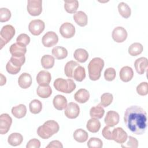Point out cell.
Wrapping results in <instances>:
<instances>
[{"label": "cell", "instance_id": "obj_1", "mask_svg": "<svg viewBox=\"0 0 148 148\" xmlns=\"http://www.w3.org/2000/svg\"><path fill=\"white\" fill-rule=\"evenodd\" d=\"M124 121L133 134H143L147 128L146 112L138 106H131L125 110Z\"/></svg>", "mask_w": 148, "mask_h": 148}, {"label": "cell", "instance_id": "obj_2", "mask_svg": "<svg viewBox=\"0 0 148 148\" xmlns=\"http://www.w3.org/2000/svg\"><path fill=\"white\" fill-rule=\"evenodd\" d=\"M58 124L54 120H47L42 125L38 127L37 134L42 139H47L58 132Z\"/></svg>", "mask_w": 148, "mask_h": 148}, {"label": "cell", "instance_id": "obj_3", "mask_svg": "<svg viewBox=\"0 0 148 148\" xmlns=\"http://www.w3.org/2000/svg\"><path fill=\"white\" fill-rule=\"evenodd\" d=\"M104 65V61L99 57L94 58L90 61L88 65V76L90 80L95 81L100 78Z\"/></svg>", "mask_w": 148, "mask_h": 148}, {"label": "cell", "instance_id": "obj_4", "mask_svg": "<svg viewBox=\"0 0 148 148\" xmlns=\"http://www.w3.org/2000/svg\"><path fill=\"white\" fill-rule=\"evenodd\" d=\"M53 86L57 91L66 94L72 92L76 88L75 82L71 79L57 78L54 80Z\"/></svg>", "mask_w": 148, "mask_h": 148}, {"label": "cell", "instance_id": "obj_5", "mask_svg": "<svg viewBox=\"0 0 148 148\" xmlns=\"http://www.w3.org/2000/svg\"><path fill=\"white\" fill-rule=\"evenodd\" d=\"M15 35V29L11 25L3 26L0 32V46L1 49L6 45Z\"/></svg>", "mask_w": 148, "mask_h": 148}, {"label": "cell", "instance_id": "obj_6", "mask_svg": "<svg viewBox=\"0 0 148 148\" xmlns=\"http://www.w3.org/2000/svg\"><path fill=\"white\" fill-rule=\"evenodd\" d=\"M27 9L30 15L39 16L42 11V1L41 0H28Z\"/></svg>", "mask_w": 148, "mask_h": 148}, {"label": "cell", "instance_id": "obj_7", "mask_svg": "<svg viewBox=\"0 0 148 148\" xmlns=\"http://www.w3.org/2000/svg\"><path fill=\"white\" fill-rule=\"evenodd\" d=\"M45 23L39 19L32 20L28 25V29L31 34L35 36L39 35L45 29Z\"/></svg>", "mask_w": 148, "mask_h": 148}, {"label": "cell", "instance_id": "obj_8", "mask_svg": "<svg viewBox=\"0 0 148 148\" xmlns=\"http://www.w3.org/2000/svg\"><path fill=\"white\" fill-rule=\"evenodd\" d=\"M58 42V37L57 34L53 31L46 32L42 39V42L44 46L50 47L55 46Z\"/></svg>", "mask_w": 148, "mask_h": 148}, {"label": "cell", "instance_id": "obj_9", "mask_svg": "<svg viewBox=\"0 0 148 148\" xmlns=\"http://www.w3.org/2000/svg\"><path fill=\"white\" fill-rule=\"evenodd\" d=\"M12 119L7 113H3L0 116V134H6L12 125Z\"/></svg>", "mask_w": 148, "mask_h": 148}, {"label": "cell", "instance_id": "obj_10", "mask_svg": "<svg viewBox=\"0 0 148 148\" xmlns=\"http://www.w3.org/2000/svg\"><path fill=\"white\" fill-rule=\"evenodd\" d=\"M59 31L63 38L68 39L74 36L75 34V28L73 24L66 22L61 25Z\"/></svg>", "mask_w": 148, "mask_h": 148}, {"label": "cell", "instance_id": "obj_11", "mask_svg": "<svg viewBox=\"0 0 148 148\" xmlns=\"http://www.w3.org/2000/svg\"><path fill=\"white\" fill-rule=\"evenodd\" d=\"M64 113L66 117L69 119H76L80 113V108L77 103L69 102L65 108Z\"/></svg>", "mask_w": 148, "mask_h": 148}, {"label": "cell", "instance_id": "obj_12", "mask_svg": "<svg viewBox=\"0 0 148 148\" xmlns=\"http://www.w3.org/2000/svg\"><path fill=\"white\" fill-rule=\"evenodd\" d=\"M112 37L116 42L121 43L126 40L127 38V32L123 27H117L113 30Z\"/></svg>", "mask_w": 148, "mask_h": 148}, {"label": "cell", "instance_id": "obj_13", "mask_svg": "<svg viewBox=\"0 0 148 148\" xmlns=\"http://www.w3.org/2000/svg\"><path fill=\"white\" fill-rule=\"evenodd\" d=\"M128 138L127 132L121 127H117L112 130V140L119 144L124 143Z\"/></svg>", "mask_w": 148, "mask_h": 148}, {"label": "cell", "instance_id": "obj_14", "mask_svg": "<svg viewBox=\"0 0 148 148\" xmlns=\"http://www.w3.org/2000/svg\"><path fill=\"white\" fill-rule=\"evenodd\" d=\"M120 120V116L117 112L113 110L108 111L104 119L105 123L110 127H113L117 125Z\"/></svg>", "mask_w": 148, "mask_h": 148}, {"label": "cell", "instance_id": "obj_15", "mask_svg": "<svg viewBox=\"0 0 148 148\" xmlns=\"http://www.w3.org/2000/svg\"><path fill=\"white\" fill-rule=\"evenodd\" d=\"M51 79V76L49 72L47 71H40L36 76V82L39 86H45L49 84Z\"/></svg>", "mask_w": 148, "mask_h": 148}, {"label": "cell", "instance_id": "obj_16", "mask_svg": "<svg viewBox=\"0 0 148 148\" xmlns=\"http://www.w3.org/2000/svg\"><path fill=\"white\" fill-rule=\"evenodd\" d=\"M9 51L12 56L20 57L24 56L26 53L27 48L26 46H23L18 45L17 43H15L10 46Z\"/></svg>", "mask_w": 148, "mask_h": 148}, {"label": "cell", "instance_id": "obj_17", "mask_svg": "<svg viewBox=\"0 0 148 148\" xmlns=\"http://www.w3.org/2000/svg\"><path fill=\"white\" fill-rule=\"evenodd\" d=\"M134 66L136 72L139 75L143 74L147 69V59L140 57L136 59L134 62Z\"/></svg>", "mask_w": 148, "mask_h": 148}, {"label": "cell", "instance_id": "obj_18", "mask_svg": "<svg viewBox=\"0 0 148 148\" xmlns=\"http://www.w3.org/2000/svg\"><path fill=\"white\" fill-rule=\"evenodd\" d=\"M119 76L120 79L124 82H130L134 76V72L130 66H123L120 71Z\"/></svg>", "mask_w": 148, "mask_h": 148}, {"label": "cell", "instance_id": "obj_19", "mask_svg": "<svg viewBox=\"0 0 148 148\" xmlns=\"http://www.w3.org/2000/svg\"><path fill=\"white\" fill-rule=\"evenodd\" d=\"M18 84L22 88H28L32 84L31 76L28 73H23L18 79Z\"/></svg>", "mask_w": 148, "mask_h": 148}, {"label": "cell", "instance_id": "obj_20", "mask_svg": "<svg viewBox=\"0 0 148 148\" xmlns=\"http://www.w3.org/2000/svg\"><path fill=\"white\" fill-rule=\"evenodd\" d=\"M90 98L89 92L84 88H80L76 91L74 95L75 101L80 103H84L86 102Z\"/></svg>", "mask_w": 148, "mask_h": 148}, {"label": "cell", "instance_id": "obj_21", "mask_svg": "<svg viewBox=\"0 0 148 148\" xmlns=\"http://www.w3.org/2000/svg\"><path fill=\"white\" fill-rule=\"evenodd\" d=\"M53 103L56 109L62 110L66 108L67 105V100L64 96L62 95H57L53 98Z\"/></svg>", "mask_w": 148, "mask_h": 148}, {"label": "cell", "instance_id": "obj_22", "mask_svg": "<svg viewBox=\"0 0 148 148\" xmlns=\"http://www.w3.org/2000/svg\"><path fill=\"white\" fill-rule=\"evenodd\" d=\"M73 18L75 23L80 27H84L87 24V16L83 11H78L74 13Z\"/></svg>", "mask_w": 148, "mask_h": 148}, {"label": "cell", "instance_id": "obj_23", "mask_svg": "<svg viewBox=\"0 0 148 148\" xmlns=\"http://www.w3.org/2000/svg\"><path fill=\"white\" fill-rule=\"evenodd\" d=\"M52 55L57 60H62L68 56L67 50L61 46H56L51 50Z\"/></svg>", "mask_w": 148, "mask_h": 148}, {"label": "cell", "instance_id": "obj_24", "mask_svg": "<svg viewBox=\"0 0 148 148\" xmlns=\"http://www.w3.org/2000/svg\"><path fill=\"white\" fill-rule=\"evenodd\" d=\"M12 114L17 119L24 117L27 113L26 106L23 104H20L17 106H13L12 108Z\"/></svg>", "mask_w": 148, "mask_h": 148}, {"label": "cell", "instance_id": "obj_25", "mask_svg": "<svg viewBox=\"0 0 148 148\" xmlns=\"http://www.w3.org/2000/svg\"><path fill=\"white\" fill-rule=\"evenodd\" d=\"M73 57L78 62L83 63L88 60V53L86 50L84 49H77L74 52Z\"/></svg>", "mask_w": 148, "mask_h": 148}, {"label": "cell", "instance_id": "obj_26", "mask_svg": "<svg viewBox=\"0 0 148 148\" xmlns=\"http://www.w3.org/2000/svg\"><path fill=\"white\" fill-rule=\"evenodd\" d=\"M105 113V110L99 104L92 107L90 110V116L92 119H100Z\"/></svg>", "mask_w": 148, "mask_h": 148}, {"label": "cell", "instance_id": "obj_27", "mask_svg": "<svg viewBox=\"0 0 148 148\" xmlns=\"http://www.w3.org/2000/svg\"><path fill=\"white\" fill-rule=\"evenodd\" d=\"M23 140V137L21 134L17 132L11 134L8 138V142L9 145L13 146L20 145Z\"/></svg>", "mask_w": 148, "mask_h": 148}, {"label": "cell", "instance_id": "obj_28", "mask_svg": "<svg viewBox=\"0 0 148 148\" xmlns=\"http://www.w3.org/2000/svg\"><path fill=\"white\" fill-rule=\"evenodd\" d=\"M37 95L42 98H47L52 94V90L49 85L42 86H39L36 89Z\"/></svg>", "mask_w": 148, "mask_h": 148}, {"label": "cell", "instance_id": "obj_29", "mask_svg": "<svg viewBox=\"0 0 148 148\" xmlns=\"http://www.w3.org/2000/svg\"><path fill=\"white\" fill-rule=\"evenodd\" d=\"M73 137L76 141L79 143H83L87 140L88 135L86 131L79 128L75 131L73 134Z\"/></svg>", "mask_w": 148, "mask_h": 148}, {"label": "cell", "instance_id": "obj_30", "mask_svg": "<svg viewBox=\"0 0 148 148\" xmlns=\"http://www.w3.org/2000/svg\"><path fill=\"white\" fill-rule=\"evenodd\" d=\"M86 128L90 132L96 133L98 132L101 128V123L98 119L91 118L88 120L86 124Z\"/></svg>", "mask_w": 148, "mask_h": 148}, {"label": "cell", "instance_id": "obj_31", "mask_svg": "<svg viewBox=\"0 0 148 148\" xmlns=\"http://www.w3.org/2000/svg\"><path fill=\"white\" fill-rule=\"evenodd\" d=\"M41 65L45 69H48L53 67L55 62L54 58L50 55H44L41 58Z\"/></svg>", "mask_w": 148, "mask_h": 148}, {"label": "cell", "instance_id": "obj_32", "mask_svg": "<svg viewBox=\"0 0 148 148\" xmlns=\"http://www.w3.org/2000/svg\"><path fill=\"white\" fill-rule=\"evenodd\" d=\"M118 10L120 15L125 18H128L131 16V8L125 2H122L119 3Z\"/></svg>", "mask_w": 148, "mask_h": 148}, {"label": "cell", "instance_id": "obj_33", "mask_svg": "<svg viewBox=\"0 0 148 148\" xmlns=\"http://www.w3.org/2000/svg\"><path fill=\"white\" fill-rule=\"evenodd\" d=\"M86 77V71L84 67L78 65L76 67L73 73V78L77 82H82Z\"/></svg>", "mask_w": 148, "mask_h": 148}, {"label": "cell", "instance_id": "obj_34", "mask_svg": "<svg viewBox=\"0 0 148 148\" xmlns=\"http://www.w3.org/2000/svg\"><path fill=\"white\" fill-rule=\"evenodd\" d=\"M79 7V2L77 0L64 1V9L69 13H75Z\"/></svg>", "mask_w": 148, "mask_h": 148}, {"label": "cell", "instance_id": "obj_35", "mask_svg": "<svg viewBox=\"0 0 148 148\" xmlns=\"http://www.w3.org/2000/svg\"><path fill=\"white\" fill-rule=\"evenodd\" d=\"M143 47L140 43L135 42L128 47V53L132 56H137L143 51Z\"/></svg>", "mask_w": 148, "mask_h": 148}, {"label": "cell", "instance_id": "obj_36", "mask_svg": "<svg viewBox=\"0 0 148 148\" xmlns=\"http://www.w3.org/2000/svg\"><path fill=\"white\" fill-rule=\"evenodd\" d=\"M79 65V64L74 61H68L65 66L64 68V72L66 76L68 77L72 78L73 77V73L74 72L76 66Z\"/></svg>", "mask_w": 148, "mask_h": 148}, {"label": "cell", "instance_id": "obj_37", "mask_svg": "<svg viewBox=\"0 0 148 148\" xmlns=\"http://www.w3.org/2000/svg\"><path fill=\"white\" fill-rule=\"evenodd\" d=\"M29 108L31 113L33 114H38L42 111V103L38 99H34L29 103Z\"/></svg>", "mask_w": 148, "mask_h": 148}, {"label": "cell", "instance_id": "obj_38", "mask_svg": "<svg viewBox=\"0 0 148 148\" xmlns=\"http://www.w3.org/2000/svg\"><path fill=\"white\" fill-rule=\"evenodd\" d=\"M113 99V97L112 94L108 92L103 93L101 96V102L99 105L103 107L106 108L112 103Z\"/></svg>", "mask_w": 148, "mask_h": 148}, {"label": "cell", "instance_id": "obj_39", "mask_svg": "<svg viewBox=\"0 0 148 148\" xmlns=\"http://www.w3.org/2000/svg\"><path fill=\"white\" fill-rule=\"evenodd\" d=\"M87 145L90 148H101L103 146V143L99 138L92 137L88 140Z\"/></svg>", "mask_w": 148, "mask_h": 148}, {"label": "cell", "instance_id": "obj_40", "mask_svg": "<svg viewBox=\"0 0 148 148\" xmlns=\"http://www.w3.org/2000/svg\"><path fill=\"white\" fill-rule=\"evenodd\" d=\"M11 17L10 11L5 8L0 9V21L1 23L6 22L10 20Z\"/></svg>", "mask_w": 148, "mask_h": 148}, {"label": "cell", "instance_id": "obj_41", "mask_svg": "<svg viewBox=\"0 0 148 148\" xmlns=\"http://www.w3.org/2000/svg\"><path fill=\"white\" fill-rule=\"evenodd\" d=\"M16 43L21 46H26L30 42V38L26 34H21L17 36L16 39Z\"/></svg>", "mask_w": 148, "mask_h": 148}, {"label": "cell", "instance_id": "obj_42", "mask_svg": "<svg viewBox=\"0 0 148 148\" xmlns=\"http://www.w3.org/2000/svg\"><path fill=\"white\" fill-rule=\"evenodd\" d=\"M116 76V72L113 68H108L104 72V77L107 81L113 80Z\"/></svg>", "mask_w": 148, "mask_h": 148}, {"label": "cell", "instance_id": "obj_43", "mask_svg": "<svg viewBox=\"0 0 148 148\" xmlns=\"http://www.w3.org/2000/svg\"><path fill=\"white\" fill-rule=\"evenodd\" d=\"M136 92L139 95L145 96L148 94V84L147 82H142L136 87Z\"/></svg>", "mask_w": 148, "mask_h": 148}, {"label": "cell", "instance_id": "obj_44", "mask_svg": "<svg viewBox=\"0 0 148 148\" xmlns=\"http://www.w3.org/2000/svg\"><path fill=\"white\" fill-rule=\"evenodd\" d=\"M121 147L124 148H126V147L137 148L138 147V141L135 138L131 136H129L127 142L126 143H124V145L121 144Z\"/></svg>", "mask_w": 148, "mask_h": 148}, {"label": "cell", "instance_id": "obj_45", "mask_svg": "<svg viewBox=\"0 0 148 148\" xmlns=\"http://www.w3.org/2000/svg\"><path fill=\"white\" fill-rule=\"evenodd\" d=\"M10 61L14 66L18 67V68H21V66L24 64V62L25 61V57L24 56L20 57L12 56V57L10 59Z\"/></svg>", "mask_w": 148, "mask_h": 148}, {"label": "cell", "instance_id": "obj_46", "mask_svg": "<svg viewBox=\"0 0 148 148\" xmlns=\"http://www.w3.org/2000/svg\"><path fill=\"white\" fill-rule=\"evenodd\" d=\"M6 69L7 72L9 73L12 74V75H16L17 73H18L21 70V68H18V67L14 66L10 61V60L8 62V63L6 65Z\"/></svg>", "mask_w": 148, "mask_h": 148}, {"label": "cell", "instance_id": "obj_47", "mask_svg": "<svg viewBox=\"0 0 148 148\" xmlns=\"http://www.w3.org/2000/svg\"><path fill=\"white\" fill-rule=\"evenodd\" d=\"M102 136L108 140H112V131L110 129L109 126H105L102 131Z\"/></svg>", "mask_w": 148, "mask_h": 148}, {"label": "cell", "instance_id": "obj_48", "mask_svg": "<svg viewBox=\"0 0 148 148\" xmlns=\"http://www.w3.org/2000/svg\"><path fill=\"white\" fill-rule=\"evenodd\" d=\"M40 147V142L36 138H34L29 140L26 145L27 148H39Z\"/></svg>", "mask_w": 148, "mask_h": 148}, {"label": "cell", "instance_id": "obj_49", "mask_svg": "<svg viewBox=\"0 0 148 148\" xmlns=\"http://www.w3.org/2000/svg\"><path fill=\"white\" fill-rule=\"evenodd\" d=\"M46 147H63V146L61 142L59 140H53L49 143V144L46 146Z\"/></svg>", "mask_w": 148, "mask_h": 148}, {"label": "cell", "instance_id": "obj_50", "mask_svg": "<svg viewBox=\"0 0 148 148\" xmlns=\"http://www.w3.org/2000/svg\"><path fill=\"white\" fill-rule=\"evenodd\" d=\"M6 82V79L5 77V76H4L2 73H1V83L0 85L2 86L4 84H5Z\"/></svg>", "mask_w": 148, "mask_h": 148}]
</instances>
